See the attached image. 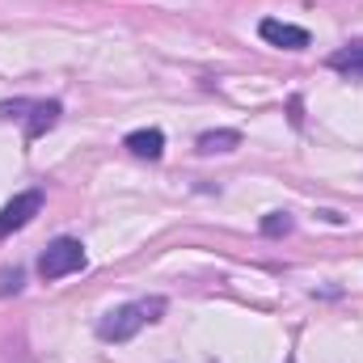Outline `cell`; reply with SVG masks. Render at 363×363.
I'll list each match as a JSON object with an SVG mask.
<instances>
[{
  "label": "cell",
  "instance_id": "obj_1",
  "mask_svg": "<svg viewBox=\"0 0 363 363\" xmlns=\"http://www.w3.org/2000/svg\"><path fill=\"white\" fill-rule=\"evenodd\" d=\"M165 313V300L161 296H152V300H135V304H123V308H110L106 317H101V325H97V334L106 338V342H127L131 334H140L148 321H157Z\"/></svg>",
  "mask_w": 363,
  "mask_h": 363
},
{
  "label": "cell",
  "instance_id": "obj_2",
  "mask_svg": "<svg viewBox=\"0 0 363 363\" xmlns=\"http://www.w3.org/2000/svg\"><path fill=\"white\" fill-rule=\"evenodd\" d=\"M81 267H85V245L72 241V237H55L43 250V258H38V274L43 279H64V274L81 271Z\"/></svg>",
  "mask_w": 363,
  "mask_h": 363
},
{
  "label": "cell",
  "instance_id": "obj_3",
  "mask_svg": "<svg viewBox=\"0 0 363 363\" xmlns=\"http://www.w3.org/2000/svg\"><path fill=\"white\" fill-rule=\"evenodd\" d=\"M38 211H43V194H38V190H26V194H17L13 203H4V207H0V237L26 228Z\"/></svg>",
  "mask_w": 363,
  "mask_h": 363
},
{
  "label": "cell",
  "instance_id": "obj_4",
  "mask_svg": "<svg viewBox=\"0 0 363 363\" xmlns=\"http://www.w3.org/2000/svg\"><path fill=\"white\" fill-rule=\"evenodd\" d=\"M258 34H262L271 47H283V51H304V47H308V30H304V26H291V21L267 17V21L258 26Z\"/></svg>",
  "mask_w": 363,
  "mask_h": 363
},
{
  "label": "cell",
  "instance_id": "obj_5",
  "mask_svg": "<svg viewBox=\"0 0 363 363\" xmlns=\"http://www.w3.org/2000/svg\"><path fill=\"white\" fill-rule=\"evenodd\" d=\"M123 144L131 148V157H144V161H157V157L165 152V135H161L157 127H140V131H131Z\"/></svg>",
  "mask_w": 363,
  "mask_h": 363
},
{
  "label": "cell",
  "instance_id": "obj_6",
  "mask_svg": "<svg viewBox=\"0 0 363 363\" xmlns=\"http://www.w3.org/2000/svg\"><path fill=\"white\" fill-rule=\"evenodd\" d=\"M60 114H64V106H60V101H34V114L26 118V135H30V140L47 135V131L60 123Z\"/></svg>",
  "mask_w": 363,
  "mask_h": 363
},
{
  "label": "cell",
  "instance_id": "obj_7",
  "mask_svg": "<svg viewBox=\"0 0 363 363\" xmlns=\"http://www.w3.org/2000/svg\"><path fill=\"white\" fill-rule=\"evenodd\" d=\"M330 68L342 77H363V43H347L330 55Z\"/></svg>",
  "mask_w": 363,
  "mask_h": 363
},
{
  "label": "cell",
  "instance_id": "obj_8",
  "mask_svg": "<svg viewBox=\"0 0 363 363\" xmlns=\"http://www.w3.org/2000/svg\"><path fill=\"white\" fill-rule=\"evenodd\" d=\"M237 144H241V131H203V135H199V152H203V157L233 152Z\"/></svg>",
  "mask_w": 363,
  "mask_h": 363
},
{
  "label": "cell",
  "instance_id": "obj_9",
  "mask_svg": "<svg viewBox=\"0 0 363 363\" xmlns=\"http://www.w3.org/2000/svg\"><path fill=\"white\" fill-rule=\"evenodd\" d=\"M262 233H267V237H283V233H291V216H287V211H271V216L262 220Z\"/></svg>",
  "mask_w": 363,
  "mask_h": 363
},
{
  "label": "cell",
  "instance_id": "obj_10",
  "mask_svg": "<svg viewBox=\"0 0 363 363\" xmlns=\"http://www.w3.org/2000/svg\"><path fill=\"white\" fill-rule=\"evenodd\" d=\"M34 101H0V118H21V110H30Z\"/></svg>",
  "mask_w": 363,
  "mask_h": 363
},
{
  "label": "cell",
  "instance_id": "obj_11",
  "mask_svg": "<svg viewBox=\"0 0 363 363\" xmlns=\"http://www.w3.org/2000/svg\"><path fill=\"white\" fill-rule=\"evenodd\" d=\"M9 287H13V291L21 287V274H17V271H13V274H4V283H0V291H9Z\"/></svg>",
  "mask_w": 363,
  "mask_h": 363
}]
</instances>
